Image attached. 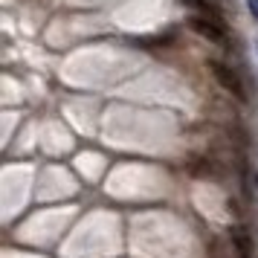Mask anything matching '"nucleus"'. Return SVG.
<instances>
[{"instance_id":"obj_1","label":"nucleus","mask_w":258,"mask_h":258,"mask_svg":"<svg viewBox=\"0 0 258 258\" xmlns=\"http://www.w3.org/2000/svg\"><path fill=\"white\" fill-rule=\"evenodd\" d=\"M209 70L212 76H215V82L221 84L223 90H229V93L235 96V99H241V102H246V90H244V82H241V76L229 67V64H223V61L212 58L209 61Z\"/></svg>"},{"instance_id":"obj_2","label":"nucleus","mask_w":258,"mask_h":258,"mask_svg":"<svg viewBox=\"0 0 258 258\" xmlns=\"http://www.w3.org/2000/svg\"><path fill=\"white\" fill-rule=\"evenodd\" d=\"M191 29L203 35L212 44H221V47H229V32L223 24H215V21H203V18H191Z\"/></svg>"},{"instance_id":"obj_3","label":"nucleus","mask_w":258,"mask_h":258,"mask_svg":"<svg viewBox=\"0 0 258 258\" xmlns=\"http://www.w3.org/2000/svg\"><path fill=\"white\" fill-rule=\"evenodd\" d=\"M186 9L195 12V18H203V21H215V24H223V12L215 0H180Z\"/></svg>"},{"instance_id":"obj_4","label":"nucleus","mask_w":258,"mask_h":258,"mask_svg":"<svg viewBox=\"0 0 258 258\" xmlns=\"http://www.w3.org/2000/svg\"><path fill=\"white\" fill-rule=\"evenodd\" d=\"M232 246H235V255L238 258H252V249H255L252 235L246 232L244 226H235L232 229Z\"/></svg>"},{"instance_id":"obj_5","label":"nucleus","mask_w":258,"mask_h":258,"mask_svg":"<svg viewBox=\"0 0 258 258\" xmlns=\"http://www.w3.org/2000/svg\"><path fill=\"white\" fill-rule=\"evenodd\" d=\"M252 188H258V171L246 168V171H244V191H246V198H252Z\"/></svg>"},{"instance_id":"obj_6","label":"nucleus","mask_w":258,"mask_h":258,"mask_svg":"<svg viewBox=\"0 0 258 258\" xmlns=\"http://www.w3.org/2000/svg\"><path fill=\"white\" fill-rule=\"evenodd\" d=\"M246 9H249V15L258 21V0H246Z\"/></svg>"}]
</instances>
